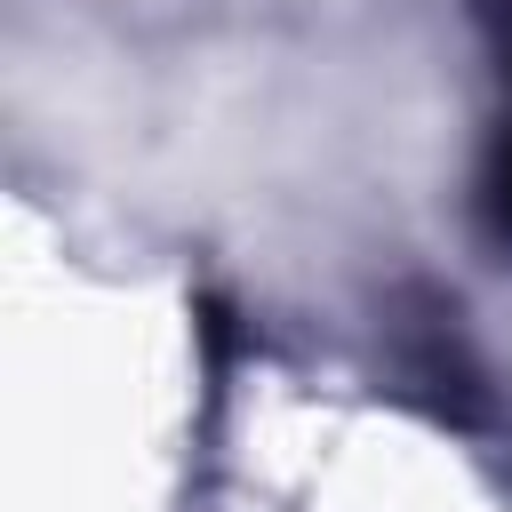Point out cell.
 I'll return each mask as SVG.
<instances>
[{
  "instance_id": "6da1fadb",
  "label": "cell",
  "mask_w": 512,
  "mask_h": 512,
  "mask_svg": "<svg viewBox=\"0 0 512 512\" xmlns=\"http://www.w3.org/2000/svg\"><path fill=\"white\" fill-rule=\"evenodd\" d=\"M488 224L512 240V136H504V152H496V168H488Z\"/></svg>"
}]
</instances>
